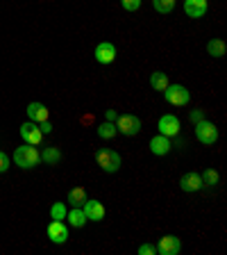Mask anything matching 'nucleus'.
<instances>
[{
	"label": "nucleus",
	"mask_w": 227,
	"mask_h": 255,
	"mask_svg": "<svg viewBox=\"0 0 227 255\" xmlns=\"http://www.w3.org/2000/svg\"><path fill=\"white\" fill-rule=\"evenodd\" d=\"M25 112H27V119L34 123H43L50 119V112H48V107L43 103H30Z\"/></svg>",
	"instance_id": "13"
},
{
	"label": "nucleus",
	"mask_w": 227,
	"mask_h": 255,
	"mask_svg": "<svg viewBox=\"0 0 227 255\" xmlns=\"http://www.w3.org/2000/svg\"><path fill=\"white\" fill-rule=\"evenodd\" d=\"M157 253V246L152 244H141L139 246V255H154Z\"/></svg>",
	"instance_id": "27"
},
{
	"label": "nucleus",
	"mask_w": 227,
	"mask_h": 255,
	"mask_svg": "<svg viewBox=\"0 0 227 255\" xmlns=\"http://www.w3.org/2000/svg\"><path fill=\"white\" fill-rule=\"evenodd\" d=\"M95 62L102 64V66H107V64H111L114 59H116V46L111 41H100L98 46H95Z\"/></svg>",
	"instance_id": "7"
},
{
	"label": "nucleus",
	"mask_w": 227,
	"mask_h": 255,
	"mask_svg": "<svg viewBox=\"0 0 227 255\" xmlns=\"http://www.w3.org/2000/svg\"><path fill=\"white\" fill-rule=\"evenodd\" d=\"M196 137L205 146H214L218 141V128L209 121H200V123H196Z\"/></svg>",
	"instance_id": "5"
},
{
	"label": "nucleus",
	"mask_w": 227,
	"mask_h": 255,
	"mask_svg": "<svg viewBox=\"0 0 227 255\" xmlns=\"http://www.w3.org/2000/svg\"><path fill=\"white\" fill-rule=\"evenodd\" d=\"M41 159L46 162V164H59V159H62V153H59L57 148H50V146H48V148L41 153Z\"/></svg>",
	"instance_id": "22"
},
{
	"label": "nucleus",
	"mask_w": 227,
	"mask_h": 255,
	"mask_svg": "<svg viewBox=\"0 0 227 255\" xmlns=\"http://www.w3.org/2000/svg\"><path fill=\"white\" fill-rule=\"evenodd\" d=\"M82 210H84L86 214V221H102L105 219V205H102L100 201H91V198H86V203L82 205Z\"/></svg>",
	"instance_id": "11"
},
{
	"label": "nucleus",
	"mask_w": 227,
	"mask_h": 255,
	"mask_svg": "<svg viewBox=\"0 0 227 255\" xmlns=\"http://www.w3.org/2000/svg\"><path fill=\"white\" fill-rule=\"evenodd\" d=\"M207 53L212 55V57H216V59L225 57V43H223L221 39H212V41L207 43Z\"/></svg>",
	"instance_id": "19"
},
{
	"label": "nucleus",
	"mask_w": 227,
	"mask_h": 255,
	"mask_svg": "<svg viewBox=\"0 0 227 255\" xmlns=\"http://www.w3.org/2000/svg\"><path fill=\"white\" fill-rule=\"evenodd\" d=\"M14 162L16 166H21V169H32V166H37L41 162V153H39L34 146H18L14 150Z\"/></svg>",
	"instance_id": "1"
},
{
	"label": "nucleus",
	"mask_w": 227,
	"mask_h": 255,
	"mask_svg": "<svg viewBox=\"0 0 227 255\" xmlns=\"http://www.w3.org/2000/svg\"><path fill=\"white\" fill-rule=\"evenodd\" d=\"M86 198H89V196H86L84 187H73V189L69 191V203L73 207H82L86 203Z\"/></svg>",
	"instance_id": "17"
},
{
	"label": "nucleus",
	"mask_w": 227,
	"mask_h": 255,
	"mask_svg": "<svg viewBox=\"0 0 227 255\" xmlns=\"http://www.w3.org/2000/svg\"><path fill=\"white\" fill-rule=\"evenodd\" d=\"M118 119V114L114 110H107V121H116Z\"/></svg>",
	"instance_id": "30"
},
{
	"label": "nucleus",
	"mask_w": 227,
	"mask_h": 255,
	"mask_svg": "<svg viewBox=\"0 0 227 255\" xmlns=\"http://www.w3.org/2000/svg\"><path fill=\"white\" fill-rule=\"evenodd\" d=\"M48 237H50V242L53 244H64L66 239H69V228H66V223L64 221H50L48 223V228H46Z\"/></svg>",
	"instance_id": "9"
},
{
	"label": "nucleus",
	"mask_w": 227,
	"mask_h": 255,
	"mask_svg": "<svg viewBox=\"0 0 227 255\" xmlns=\"http://www.w3.org/2000/svg\"><path fill=\"white\" fill-rule=\"evenodd\" d=\"M170 148H173V143H170V139L164 137V134H154V137L150 139V153L157 155V157H164V155H168Z\"/></svg>",
	"instance_id": "12"
},
{
	"label": "nucleus",
	"mask_w": 227,
	"mask_h": 255,
	"mask_svg": "<svg viewBox=\"0 0 227 255\" xmlns=\"http://www.w3.org/2000/svg\"><path fill=\"white\" fill-rule=\"evenodd\" d=\"M121 5L125 11H137L141 7V0H121Z\"/></svg>",
	"instance_id": "25"
},
{
	"label": "nucleus",
	"mask_w": 227,
	"mask_h": 255,
	"mask_svg": "<svg viewBox=\"0 0 227 255\" xmlns=\"http://www.w3.org/2000/svg\"><path fill=\"white\" fill-rule=\"evenodd\" d=\"M21 137H23V141L30 143V146H39L43 139V132H41V128H39V123L27 121L21 126Z\"/></svg>",
	"instance_id": "6"
},
{
	"label": "nucleus",
	"mask_w": 227,
	"mask_h": 255,
	"mask_svg": "<svg viewBox=\"0 0 227 255\" xmlns=\"http://www.w3.org/2000/svg\"><path fill=\"white\" fill-rule=\"evenodd\" d=\"M161 94H164L166 101H168L170 105H175V107H184V105H189V101H191L189 89L182 87V85H168Z\"/></svg>",
	"instance_id": "3"
},
{
	"label": "nucleus",
	"mask_w": 227,
	"mask_h": 255,
	"mask_svg": "<svg viewBox=\"0 0 227 255\" xmlns=\"http://www.w3.org/2000/svg\"><path fill=\"white\" fill-rule=\"evenodd\" d=\"M116 123L114 121H105V123H100L98 126V137L100 139H111V137H116Z\"/></svg>",
	"instance_id": "20"
},
{
	"label": "nucleus",
	"mask_w": 227,
	"mask_h": 255,
	"mask_svg": "<svg viewBox=\"0 0 227 255\" xmlns=\"http://www.w3.org/2000/svg\"><path fill=\"white\" fill-rule=\"evenodd\" d=\"M182 251V242L175 235H164L159 239V246H157V253L161 255H177Z\"/></svg>",
	"instance_id": "10"
},
{
	"label": "nucleus",
	"mask_w": 227,
	"mask_h": 255,
	"mask_svg": "<svg viewBox=\"0 0 227 255\" xmlns=\"http://www.w3.org/2000/svg\"><path fill=\"white\" fill-rule=\"evenodd\" d=\"M9 164H11L9 155H7V153H2V150H0V173H5V171L9 169Z\"/></svg>",
	"instance_id": "26"
},
{
	"label": "nucleus",
	"mask_w": 227,
	"mask_h": 255,
	"mask_svg": "<svg viewBox=\"0 0 227 255\" xmlns=\"http://www.w3.org/2000/svg\"><path fill=\"white\" fill-rule=\"evenodd\" d=\"M116 130L123 137H134V134L141 132V119L134 117V114H121L116 119Z\"/></svg>",
	"instance_id": "4"
},
{
	"label": "nucleus",
	"mask_w": 227,
	"mask_h": 255,
	"mask_svg": "<svg viewBox=\"0 0 227 255\" xmlns=\"http://www.w3.org/2000/svg\"><path fill=\"white\" fill-rule=\"evenodd\" d=\"M180 187H182V191H198V189H202L200 173H196V171H189V173H184L180 178Z\"/></svg>",
	"instance_id": "14"
},
{
	"label": "nucleus",
	"mask_w": 227,
	"mask_h": 255,
	"mask_svg": "<svg viewBox=\"0 0 227 255\" xmlns=\"http://www.w3.org/2000/svg\"><path fill=\"white\" fill-rule=\"evenodd\" d=\"M152 7L159 14H170L175 9V0H152Z\"/></svg>",
	"instance_id": "23"
},
{
	"label": "nucleus",
	"mask_w": 227,
	"mask_h": 255,
	"mask_svg": "<svg viewBox=\"0 0 227 255\" xmlns=\"http://www.w3.org/2000/svg\"><path fill=\"white\" fill-rule=\"evenodd\" d=\"M184 11L189 18H202L207 14V0H184Z\"/></svg>",
	"instance_id": "15"
},
{
	"label": "nucleus",
	"mask_w": 227,
	"mask_h": 255,
	"mask_svg": "<svg viewBox=\"0 0 227 255\" xmlns=\"http://www.w3.org/2000/svg\"><path fill=\"white\" fill-rule=\"evenodd\" d=\"M39 128H41V132H43V134H50V132H53V123H50V121L39 123Z\"/></svg>",
	"instance_id": "29"
},
{
	"label": "nucleus",
	"mask_w": 227,
	"mask_h": 255,
	"mask_svg": "<svg viewBox=\"0 0 227 255\" xmlns=\"http://www.w3.org/2000/svg\"><path fill=\"white\" fill-rule=\"evenodd\" d=\"M159 134L164 137H177L180 134V119L175 114H164L159 119Z\"/></svg>",
	"instance_id": "8"
},
{
	"label": "nucleus",
	"mask_w": 227,
	"mask_h": 255,
	"mask_svg": "<svg viewBox=\"0 0 227 255\" xmlns=\"http://www.w3.org/2000/svg\"><path fill=\"white\" fill-rule=\"evenodd\" d=\"M200 178H202V187H216V185H218V180H221L218 171H214V169H207L205 173L200 175Z\"/></svg>",
	"instance_id": "21"
},
{
	"label": "nucleus",
	"mask_w": 227,
	"mask_h": 255,
	"mask_svg": "<svg viewBox=\"0 0 227 255\" xmlns=\"http://www.w3.org/2000/svg\"><path fill=\"white\" fill-rule=\"evenodd\" d=\"M95 162H98V166L105 173H116L121 169V153H116L111 148H100L95 153Z\"/></svg>",
	"instance_id": "2"
},
{
	"label": "nucleus",
	"mask_w": 227,
	"mask_h": 255,
	"mask_svg": "<svg viewBox=\"0 0 227 255\" xmlns=\"http://www.w3.org/2000/svg\"><path fill=\"white\" fill-rule=\"evenodd\" d=\"M66 214H69V210H66L64 203H55V205L50 207V219H55V221H64Z\"/></svg>",
	"instance_id": "24"
},
{
	"label": "nucleus",
	"mask_w": 227,
	"mask_h": 255,
	"mask_svg": "<svg viewBox=\"0 0 227 255\" xmlns=\"http://www.w3.org/2000/svg\"><path fill=\"white\" fill-rule=\"evenodd\" d=\"M150 87H152L154 91H164L166 87H168V75L161 73V71H154V73L150 75Z\"/></svg>",
	"instance_id": "18"
},
{
	"label": "nucleus",
	"mask_w": 227,
	"mask_h": 255,
	"mask_svg": "<svg viewBox=\"0 0 227 255\" xmlns=\"http://www.w3.org/2000/svg\"><path fill=\"white\" fill-rule=\"evenodd\" d=\"M189 119H191V123H200V121H205V114H202L200 110H193L189 114Z\"/></svg>",
	"instance_id": "28"
},
{
	"label": "nucleus",
	"mask_w": 227,
	"mask_h": 255,
	"mask_svg": "<svg viewBox=\"0 0 227 255\" xmlns=\"http://www.w3.org/2000/svg\"><path fill=\"white\" fill-rule=\"evenodd\" d=\"M66 219H69V226H73V228H84L86 226V214L82 207H73V210L66 214Z\"/></svg>",
	"instance_id": "16"
}]
</instances>
